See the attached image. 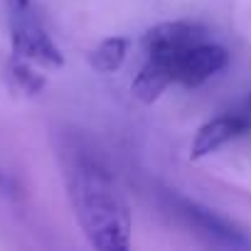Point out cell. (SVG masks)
Masks as SVG:
<instances>
[{
    "label": "cell",
    "mask_w": 251,
    "mask_h": 251,
    "mask_svg": "<svg viewBox=\"0 0 251 251\" xmlns=\"http://www.w3.org/2000/svg\"><path fill=\"white\" fill-rule=\"evenodd\" d=\"M76 222L99 251H126L131 246V214L113 177L89 158H76L67 173Z\"/></svg>",
    "instance_id": "obj_1"
},
{
    "label": "cell",
    "mask_w": 251,
    "mask_h": 251,
    "mask_svg": "<svg viewBox=\"0 0 251 251\" xmlns=\"http://www.w3.org/2000/svg\"><path fill=\"white\" fill-rule=\"evenodd\" d=\"M8 32L15 57L45 69L64 67V54L47 35L30 0H8Z\"/></svg>",
    "instance_id": "obj_2"
},
{
    "label": "cell",
    "mask_w": 251,
    "mask_h": 251,
    "mask_svg": "<svg viewBox=\"0 0 251 251\" xmlns=\"http://www.w3.org/2000/svg\"><path fill=\"white\" fill-rule=\"evenodd\" d=\"M251 128V113H226V116H217L212 121H207L204 126H200L192 146H190V158L200 160L212 155L214 151H219L222 146H226L229 141L244 136Z\"/></svg>",
    "instance_id": "obj_3"
},
{
    "label": "cell",
    "mask_w": 251,
    "mask_h": 251,
    "mask_svg": "<svg viewBox=\"0 0 251 251\" xmlns=\"http://www.w3.org/2000/svg\"><path fill=\"white\" fill-rule=\"evenodd\" d=\"M204 30L195 23H160L143 35V47L148 57H180L185 50L200 45Z\"/></svg>",
    "instance_id": "obj_4"
},
{
    "label": "cell",
    "mask_w": 251,
    "mask_h": 251,
    "mask_svg": "<svg viewBox=\"0 0 251 251\" xmlns=\"http://www.w3.org/2000/svg\"><path fill=\"white\" fill-rule=\"evenodd\" d=\"M226 64H229V52L224 47L200 42L177 57V81L190 89L200 86L214 74H219Z\"/></svg>",
    "instance_id": "obj_5"
},
{
    "label": "cell",
    "mask_w": 251,
    "mask_h": 251,
    "mask_svg": "<svg viewBox=\"0 0 251 251\" xmlns=\"http://www.w3.org/2000/svg\"><path fill=\"white\" fill-rule=\"evenodd\" d=\"M173 81H177V57H148L131 84V94L141 103L151 106Z\"/></svg>",
    "instance_id": "obj_6"
},
{
    "label": "cell",
    "mask_w": 251,
    "mask_h": 251,
    "mask_svg": "<svg viewBox=\"0 0 251 251\" xmlns=\"http://www.w3.org/2000/svg\"><path fill=\"white\" fill-rule=\"evenodd\" d=\"M177 207H180V214L190 224H195L200 231H204L209 239H214L219 244H226V246H241V249L249 246V241L244 239V234L236 231L226 219H222L212 209H207V207H202L197 202H190V200H177Z\"/></svg>",
    "instance_id": "obj_7"
},
{
    "label": "cell",
    "mask_w": 251,
    "mask_h": 251,
    "mask_svg": "<svg viewBox=\"0 0 251 251\" xmlns=\"http://www.w3.org/2000/svg\"><path fill=\"white\" fill-rule=\"evenodd\" d=\"M128 50H131L128 37H108L94 47V52L89 54V64L99 74H111V72L121 69V64L128 57Z\"/></svg>",
    "instance_id": "obj_8"
},
{
    "label": "cell",
    "mask_w": 251,
    "mask_h": 251,
    "mask_svg": "<svg viewBox=\"0 0 251 251\" xmlns=\"http://www.w3.org/2000/svg\"><path fill=\"white\" fill-rule=\"evenodd\" d=\"M5 76L10 81V86L25 96H37L42 89H45V76L40 72L32 69V62H25L20 57H13L8 69H5Z\"/></svg>",
    "instance_id": "obj_9"
},
{
    "label": "cell",
    "mask_w": 251,
    "mask_h": 251,
    "mask_svg": "<svg viewBox=\"0 0 251 251\" xmlns=\"http://www.w3.org/2000/svg\"><path fill=\"white\" fill-rule=\"evenodd\" d=\"M10 187H13V182H10L5 175H0V192H8Z\"/></svg>",
    "instance_id": "obj_10"
},
{
    "label": "cell",
    "mask_w": 251,
    "mask_h": 251,
    "mask_svg": "<svg viewBox=\"0 0 251 251\" xmlns=\"http://www.w3.org/2000/svg\"><path fill=\"white\" fill-rule=\"evenodd\" d=\"M246 111L251 113V94H249V101H246Z\"/></svg>",
    "instance_id": "obj_11"
}]
</instances>
